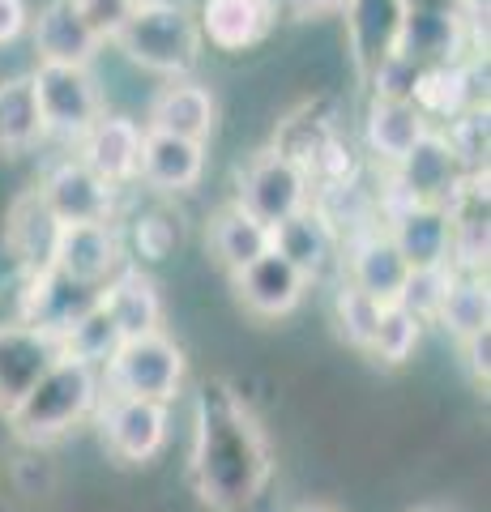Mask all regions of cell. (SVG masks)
<instances>
[{
	"label": "cell",
	"instance_id": "38",
	"mask_svg": "<svg viewBox=\"0 0 491 512\" xmlns=\"http://www.w3.org/2000/svg\"><path fill=\"white\" fill-rule=\"evenodd\" d=\"M462 350H466L470 376L479 384H487V376H491V329H479V333H470V338H462Z\"/></svg>",
	"mask_w": 491,
	"mask_h": 512
},
{
	"label": "cell",
	"instance_id": "37",
	"mask_svg": "<svg viewBox=\"0 0 491 512\" xmlns=\"http://www.w3.org/2000/svg\"><path fill=\"white\" fill-rule=\"evenodd\" d=\"M30 30V0H0V47L18 43Z\"/></svg>",
	"mask_w": 491,
	"mask_h": 512
},
{
	"label": "cell",
	"instance_id": "6",
	"mask_svg": "<svg viewBox=\"0 0 491 512\" xmlns=\"http://www.w3.org/2000/svg\"><path fill=\"white\" fill-rule=\"evenodd\" d=\"M30 86L39 99L43 116V137L60 141H82L90 133V124L103 116V90L94 82L90 69H60V64H35L30 69Z\"/></svg>",
	"mask_w": 491,
	"mask_h": 512
},
{
	"label": "cell",
	"instance_id": "16",
	"mask_svg": "<svg viewBox=\"0 0 491 512\" xmlns=\"http://www.w3.org/2000/svg\"><path fill=\"white\" fill-rule=\"evenodd\" d=\"M346 282L355 291L372 295L376 303H398L402 286L410 278V265L402 261V252L393 248V239L385 227H368L346 244Z\"/></svg>",
	"mask_w": 491,
	"mask_h": 512
},
{
	"label": "cell",
	"instance_id": "26",
	"mask_svg": "<svg viewBox=\"0 0 491 512\" xmlns=\"http://www.w3.org/2000/svg\"><path fill=\"white\" fill-rule=\"evenodd\" d=\"M210 248L218 256V265L231 269V278H235L240 269H248L257 256L274 248V239H269V227H261L240 205H227V210L210 222Z\"/></svg>",
	"mask_w": 491,
	"mask_h": 512
},
{
	"label": "cell",
	"instance_id": "8",
	"mask_svg": "<svg viewBox=\"0 0 491 512\" xmlns=\"http://www.w3.org/2000/svg\"><path fill=\"white\" fill-rule=\"evenodd\" d=\"M35 192L43 197V205L52 210L60 227H73V222H116V192L120 188L99 180L82 158H60V163H52Z\"/></svg>",
	"mask_w": 491,
	"mask_h": 512
},
{
	"label": "cell",
	"instance_id": "5",
	"mask_svg": "<svg viewBox=\"0 0 491 512\" xmlns=\"http://www.w3.org/2000/svg\"><path fill=\"white\" fill-rule=\"evenodd\" d=\"M235 205L257 218L261 227L274 231L278 222H287V218H295L299 210L312 205V180H308V171L295 163V154L265 150L240 171Z\"/></svg>",
	"mask_w": 491,
	"mask_h": 512
},
{
	"label": "cell",
	"instance_id": "2",
	"mask_svg": "<svg viewBox=\"0 0 491 512\" xmlns=\"http://www.w3.org/2000/svg\"><path fill=\"white\" fill-rule=\"evenodd\" d=\"M116 52L129 56L137 69L158 77H188L201 60V26L197 13L176 0H137L124 26L112 35Z\"/></svg>",
	"mask_w": 491,
	"mask_h": 512
},
{
	"label": "cell",
	"instance_id": "11",
	"mask_svg": "<svg viewBox=\"0 0 491 512\" xmlns=\"http://www.w3.org/2000/svg\"><path fill=\"white\" fill-rule=\"evenodd\" d=\"M52 265L60 274L103 291L124 269V235L116 222H73V227H60Z\"/></svg>",
	"mask_w": 491,
	"mask_h": 512
},
{
	"label": "cell",
	"instance_id": "3",
	"mask_svg": "<svg viewBox=\"0 0 491 512\" xmlns=\"http://www.w3.org/2000/svg\"><path fill=\"white\" fill-rule=\"evenodd\" d=\"M99 389H103L99 367L60 355L43 372V380L5 414V419L26 444H47V440L73 431L86 414H94V406H99Z\"/></svg>",
	"mask_w": 491,
	"mask_h": 512
},
{
	"label": "cell",
	"instance_id": "10",
	"mask_svg": "<svg viewBox=\"0 0 491 512\" xmlns=\"http://www.w3.org/2000/svg\"><path fill=\"white\" fill-rule=\"evenodd\" d=\"M103 291L99 286H86L60 269H39V274H26V291H22V325L52 333V338H65V333L82 320L90 308H99Z\"/></svg>",
	"mask_w": 491,
	"mask_h": 512
},
{
	"label": "cell",
	"instance_id": "28",
	"mask_svg": "<svg viewBox=\"0 0 491 512\" xmlns=\"http://www.w3.org/2000/svg\"><path fill=\"white\" fill-rule=\"evenodd\" d=\"M436 325H445L457 342L479 329H491V291L483 274H453L449 291L440 299Z\"/></svg>",
	"mask_w": 491,
	"mask_h": 512
},
{
	"label": "cell",
	"instance_id": "9",
	"mask_svg": "<svg viewBox=\"0 0 491 512\" xmlns=\"http://www.w3.org/2000/svg\"><path fill=\"white\" fill-rule=\"evenodd\" d=\"M99 427L107 453L124 466H141V461H154L167 444V406L112 393L99 410Z\"/></svg>",
	"mask_w": 491,
	"mask_h": 512
},
{
	"label": "cell",
	"instance_id": "12",
	"mask_svg": "<svg viewBox=\"0 0 491 512\" xmlns=\"http://www.w3.org/2000/svg\"><path fill=\"white\" fill-rule=\"evenodd\" d=\"M141 141H146V124L124 111H103L90 124V133L77 141V158L107 180L112 188H124L137 180V163H141Z\"/></svg>",
	"mask_w": 491,
	"mask_h": 512
},
{
	"label": "cell",
	"instance_id": "1",
	"mask_svg": "<svg viewBox=\"0 0 491 512\" xmlns=\"http://www.w3.org/2000/svg\"><path fill=\"white\" fill-rule=\"evenodd\" d=\"M193 478L214 512H244L269 478V448L257 419L227 384H205L197 402Z\"/></svg>",
	"mask_w": 491,
	"mask_h": 512
},
{
	"label": "cell",
	"instance_id": "25",
	"mask_svg": "<svg viewBox=\"0 0 491 512\" xmlns=\"http://www.w3.org/2000/svg\"><path fill=\"white\" fill-rule=\"evenodd\" d=\"M427 116L415 103H393V99H372L368 120H363V141H368V154L380 163L398 167L402 158L415 150V141L427 133Z\"/></svg>",
	"mask_w": 491,
	"mask_h": 512
},
{
	"label": "cell",
	"instance_id": "32",
	"mask_svg": "<svg viewBox=\"0 0 491 512\" xmlns=\"http://www.w3.org/2000/svg\"><path fill=\"white\" fill-rule=\"evenodd\" d=\"M445 141L466 175L487 171V107H470L462 116H453Z\"/></svg>",
	"mask_w": 491,
	"mask_h": 512
},
{
	"label": "cell",
	"instance_id": "31",
	"mask_svg": "<svg viewBox=\"0 0 491 512\" xmlns=\"http://www.w3.org/2000/svg\"><path fill=\"white\" fill-rule=\"evenodd\" d=\"M423 338V325L415 316H410L406 308H398V303H385L380 308V320H376V333H372V355L380 363H389V367H398L406 363L410 355H415V346Z\"/></svg>",
	"mask_w": 491,
	"mask_h": 512
},
{
	"label": "cell",
	"instance_id": "18",
	"mask_svg": "<svg viewBox=\"0 0 491 512\" xmlns=\"http://www.w3.org/2000/svg\"><path fill=\"white\" fill-rule=\"evenodd\" d=\"M197 26L201 39L218 52H248L278 22V0H201Z\"/></svg>",
	"mask_w": 491,
	"mask_h": 512
},
{
	"label": "cell",
	"instance_id": "39",
	"mask_svg": "<svg viewBox=\"0 0 491 512\" xmlns=\"http://www.w3.org/2000/svg\"><path fill=\"white\" fill-rule=\"evenodd\" d=\"M346 5H351V0H278V9L295 13V18H321V13H334Z\"/></svg>",
	"mask_w": 491,
	"mask_h": 512
},
{
	"label": "cell",
	"instance_id": "4",
	"mask_svg": "<svg viewBox=\"0 0 491 512\" xmlns=\"http://www.w3.org/2000/svg\"><path fill=\"white\" fill-rule=\"evenodd\" d=\"M103 380L120 397H141V402L171 406L184 384V355L167 333H146V338L120 342L112 363L103 367Z\"/></svg>",
	"mask_w": 491,
	"mask_h": 512
},
{
	"label": "cell",
	"instance_id": "23",
	"mask_svg": "<svg viewBox=\"0 0 491 512\" xmlns=\"http://www.w3.org/2000/svg\"><path fill=\"white\" fill-rule=\"evenodd\" d=\"M201 175H205V146L201 141L146 133V141H141L137 180H146L158 192H188V188L201 184Z\"/></svg>",
	"mask_w": 491,
	"mask_h": 512
},
{
	"label": "cell",
	"instance_id": "34",
	"mask_svg": "<svg viewBox=\"0 0 491 512\" xmlns=\"http://www.w3.org/2000/svg\"><path fill=\"white\" fill-rule=\"evenodd\" d=\"M449 278H453V269H410V278L398 295V308H406L419 325H432L440 312V299L449 291Z\"/></svg>",
	"mask_w": 491,
	"mask_h": 512
},
{
	"label": "cell",
	"instance_id": "19",
	"mask_svg": "<svg viewBox=\"0 0 491 512\" xmlns=\"http://www.w3.org/2000/svg\"><path fill=\"white\" fill-rule=\"evenodd\" d=\"M462 47L466 18H457V13H402L389 52L415 60L419 69H445V64H462Z\"/></svg>",
	"mask_w": 491,
	"mask_h": 512
},
{
	"label": "cell",
	"instance_id": "29",
	"mask_svg": "<svg viewBox=\"0 0 491 512\" xmlns=\"http://www.w3.org/2000/svg\"><path fill=\"white\" fill-rule=\"evenodd\" d=\"M415 107L423 116H462V111L479 107L470 94V73L466 64H445V69H423V82L415 94Z\"/></svg>",
	"mask_w": 491,
	"mask_h": 512
},
{
	"label": "cell",
	"instance_id": "21",
	"mask_svg": "<svg viewBox=\"0 0 491 512\" xmlns=\"http://www.w3.org/2000/svg\"><path fill=\"white\" fill-rule=\"evenodd\" d=\"M389 239L402 252L410 269H449V235L453 218L445 205H406L402 214L389 218Z\"/></svg>",
	"mask_w": 491,
	"mask_h": 512
},
{
	"label": "cell",
	"instance_id": "36",
	"mask_svg": "<svg viewBox=\"0 0 491 512\" xmlns=\"http://www.w3.org/2000/svg\"><path fill=\"white\" fill-rule=\"evenodd\" d=\"M73 5H77V13H82V18L103 35V43H112V35L124 26V18L133 13L137 0H73Z\"/></svg>",
	"mask_w": 491,
	"mask_h": 512
},
{
	"label": "cell",
	"instance_id": "27",
	"mask_svg": "<svg viewBox=\"0 0 491 512\" xmlns=\"http://www.w3.org/2000/svg\"><path fill=\"white\" fill-rule=\"evenodd\" d=\"M43 141L39 99L30 86V73L0 82V154H26Z\"/></svg>",
	"mask_w": 491,
	"mask_h": 512
},
{
	"label": "cell",
	"instance_id": "40",
	"mask_svg": "<svg viewBox=\"0 0 491 512\" xmlns=\"http://www.w3.org/2000/svg\"><path fill=\"white\" fill-rule=\"evenodd\" d=\"M402 13H457L466 18V0H398Z\"/></svg>",
	"mask_w": 491,
	"mask_h": 512
},
{
	"label": "cell",
	"instance_id": "14",
	"mask_svg": "<svg viewBox=\"0 0 491 512\" xmlns=\"http://www.w3.org/2000/svg\"><path fill=\"white\" fill-rule=\"evenodd\" d=\"M218 124V99L210 86L193 82V77H171L167 86H158L146 111V133H167L184 141H210Z\"/></svg>",
	"mask_w": 491,
	"mask_h": 512
},
{
	"label": "cell",
	"instance_id": "35",
	"mask_svg": "<svg viewBox=\"0 0 491 512\" xmlns=\"http://www.w3.org/2000/svg\"><path fill=\"white\" fill-rule=\"evenodd\" d=\"M376 82V99H393V103H415L419 82H423V69L415 60H406L398 52H385L372 73Z\"/></svg>",
	"mask_w": 491,
	"mask_h": 512
},
{
	"label": "cell",
	"instance_id": "30",
	"mask_svg": "<svg viewBox=\"0 0 491 512\" xmlns=\"http://www.w3.org/2000/svg\"><path fill=\"white\" fill-rule=\"evenodd\" d=\"M120 329H116V320L107 316V308L99 303V308H90L82 320H77V325L65 333V338H60V346H65V355L69 359H82V363H90V367H103L112 363V355L120 350Z\"/></svg>",
	"mask_w": 491,
	"mask_h": 512
},
{
	"label": "cell",
	"instance_id": "22",
	"mask_svg": "<svg viewBox=\"0 0 491 512\" xmlns=\"http://www.w3.org/2000/svg\"><path fill=\"white\" fill-rule=\"evenodd\" d=\"M103 308L116 320L120 338H146V333H163V295H158L154 278H146L141 269L124 265L120 274L103 286Z\"/></svg>",
	"mask_w": 491,
	"mask_h": 512
},
{
	"label": "cell",
	"instance_id": "41",
	"mask_svg": "<svg viewBox=\"0 0 491 512\" xmlns=\"http://www.w3.org/2000/svg\"><path fill=\"white\" fill-rule=\"evenodd\" d=\"M299 512H329V508H299Z\"/></svg>",
	"mask_w": 491,
	"mask_h": 512
},
{
	"label": "cell",
	"instance_id": "33",
	"mask_svg": "<svg viewBox=\"0 0 491 512\" xmlns=\"http://www.w3.org/2000/svg\"><path fill=\"white\" fill-rule=\"evenodd\" d=\"M380 308H385V303H376L372 295L355 291L351 282H342V291H338V299H334L342 338L351 342V346H359V350H368V346H372V333H376V320H380Z\"/></svg>",
	"mask_w": 491,
	"mask_h": 512
},
{
	"label": "cell",
	"instance_id": "17",
	"mask_svg": "<svg viewBox=\"0 0 491 512\" xmlns=\"http://www.w3.org/2000/svg\"><path fill=\"white\" fill-rule=\"evenodd\" d=\"M308 278L269 248L265 256H257L248 269L235 274V291H240V303L252 316H265V320H278V316H291L299 303L308 295Z\"/></svg>",
	"mask_w": 491,
	"mask_h": 512
},
{
	"label": "cell",
	"instance_id": "15",
	"mask_svg": "<svg viewBox=\"0 0 491 512\" xmlns=\"http://www.w3.org/2000/svg\"><path fill=\"white\" fill-rule=\"evenodd\" d=\"M393 180L406 188L410 201L419 205H445L457 197V188H462L466 171L462 163L453 158L445 133H436V128H427V133L415 141V150H410L398 167H393Z\"/></svg>",
	"mask_w": 491,
	"mask_h": 512
},
{
	"label": "cell",
	"instance_id": "13",
	"mask_svg": "<svg viewBox=\"0 0 491 512\" xmlns=\"http://www.w3.org/2000/svg\"><path fill=\"white\" fill-rule=\"evenodd\" d=\"M60 355H65V346L52 333H39L22 320L0 325V410L9 414L18 406Z\"/></svg>",
	"mask_w": 491,
	"mask_h": 512
},
{
	"label": "cell",
	"instance_id": "7",
	"mask_svg": "<svg viewBox=\"0 0 491 512\" xmlns=\"http://www.w3.org/2000/svg\"><path fill=\"white\" fill-rule=\"evenodd\" d=\"M30 47L35 64H60V69H90L103 52V35L94 30L73 0H47L30 9Z\"/></svg>",
	"mask_w": 491,
	"mask_h": 512
},
{
	"label": "cell",
	"instance_id": "24",
	"mask_svg": "<svg viewBox=\"0 0 491 512\" xmlns=\"http://www.w3.org/2000/svg\"><path fill=\"white\" fill-rule=\"evenodd\" d=\"M56 239H60V222L52 218V210L43 205L39 192H26V197L13 201L9 222H5V244H9L13 261H18L26 274L52 269Z\"/></svg>",
	"mask_w": 491,
	"mask_h": 512
},
{
	"label": "cell",
	"instance_id": "20",
	"mask_svg": "<svg viewBox=\"0 0 491 512\" xmlns=\"http://www.w3.org/2000/svg\"><path fill=\"white\" fill-rule=\"evenodd\" d=\"M269 239H274V252L287 256L308 282L325 278L329 269L338 265V227H334V218L325 210H316V205L299 210L287 222H278V227L269 231Z\"/></svg>",
	"mask_w": 491,
	"mask_h": 512
}]
</instances>
